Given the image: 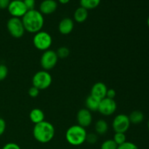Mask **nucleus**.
Masks as SVG:
<instances>
[{
    "label": "nucleus",
    "instance_id": "nucleus-28",
    "mask_svg": "<svg viewBox=\"0 0 149 149\" xmlns=\"http://www.w3.org/2000/svg\"><path fill=\"white\" fill-rule=\"evenodd\" d=\"M23 1L26 7L27 8L28 11L29 10H34L35 4H36L35 0H23Z\"/></svg>",
    "mask_w": 149,
    "mask_h": 149
},
{
    "label": "nucleus",
    "instance_id": "nucleus-1",
    "mask_svg": "<svg viewBox=\"0 0 149 149\" xmlns=\"http://www.w3.org/2000/svg\"><path fill=\"white\" fill-rule=\"evenodd\" d=\"M21 20L25 31L33 33L42 31L45 23L43 15L35 9L27 11V13L22 17Z\"/></svg>",
    "mask_w": 149,
    "mask_h": 149
},
{
    "label": "nucleus",
    "instance_id": "nucleus-26",
    "mask_svg": "<svg viewBox=\"0 0 149 149\" xmlns=\"http://www.w3.org/2000/svg\"><path fill=\"white\" fill-rule=\"evenodd\" d=\"M97 141V135L95 133L87 134L86 138V142L90 144H95Z\"/></svg>",
    "mask_w": 149,
    "mask_h": 149
},
{
    "label": "nucleus",
    "instance_id": "nucleus-10",
    "mask_svg": "<svg viewBox=\"0 0 149 149\" xmlns=\"http://www.w3.org/2000/svg\"><path fill=\"white\" fill-rule=\"evenodd\" d=\"M7 10L13 17L19 18L23 17L28 11L23 1L20 0H13L10 1Z\"/></svg>",
    "mask_w": 149,
    "mask_h": 149
},
{
    "label": "nucleus",
    "instance_id": "nucleus-23",
    "mask_svg": "<svg viewBox=\"0 0 149 149\" xmlns=\"http://www.w3.org/2000/svg\"><path fill=\"white\" fill-rule=\"evenodd\" d=\"M55 52H56L58 58H61V59L66 58L70 54L69 49L68 47H61Z\"/></svg>",
    "mask_w": 149,
    "mask_h": 149
},
{
    "label": "nucleus",
    "instance_id": "nucleus-19",
    "mask_svg": "<svg viewBox=\"0 0 149 149\" xmlns=\"http://www.w3.org/2000/svg\"><path fill=\"white\" fill-rule=\"evenodd\" d=\"M129 119L131 124L134 125H138L143 122L144 120V114L143 112L140 111H134L131 112L130 114L129 115Z\"/></svg>",
    "mask_w": 149,
    "mask_h": 149
},
{
    "label": "nucleus",
    "instance_id": "nucleus-18",
    "mask_svg": "<svg viewBox=\"0 0 149 149\" xmlns=\"http://www.w3.org/2000/svg\"><path fill=\"white\" fill-rule=\"evenodd\" d=\"M109 125L104 119H99L95 125V130L97 135H103L108 132Z\"/></svg>",
    "mask_w": 149,
    "mask_h": 149
},
{
    "label": "nucleus",
    "instance_id": "nucleus-35",
    "mask_svg": "<svg viewBox=\"0 0 149 149\" xmlns=\"http://www.w3.org/2000/svg\"><path fill=\"white\" fill-rule=\"evenodd\" d=\"M147 126H148V129L149 130V120L148 121V124H147Z\"/></svg>",
    "mask_w": 149,
    "mask_h": 149
},
{
    "label": "nucleus",
    "instance_id": "nucleus-9",
    "mask_svg": "<svg viewBox=\"0 0 149 149\" xmlns=\"http://www.w3.org/2000/svg\"><path fill=\"white\" fill-rule=\"evenodd\" d=\"M116 109H117V104L114 99L105 97L100 100L97 111L100 112L103 116H108L113 114L116 111Z\"/></svg>",
    "mask_w": 149,
    "mask_h": 149
},
{
    "label": "nucleus",
    "instance_id": "nucleus-25",
    "mask_svg": "<svg viewBox=\"0 0 149 149\" xmlns=\"http://www.w3.org/2000/svg\"><path fill=\"white\" fill-rule=\"evenodd\" d=\"M8 75V68L4 64H0V81L7 78Z\"/></svg>",
    "mask_w": 149,
    "mask_h": 149
},
{
    "label": "nucleus",
    "instance_id": "nucleus-13",
    "mask_svg": "<svg viewBox=\"0 0 149 149\" xmlns=\"http://www.w3.org/2000/svg\"><path fill=\"white\" fill-rule=\"evenodd\" d=\"M58 8V4L55 0H44L39 6V12L42 15L53 13Z\"/></svg>",
    "mask_w": 149,
    "mask_h": 149
},
{
    "label": "nucleus",
    "instance_id": "nucleus-8",
    "mask_svg": "<svg viewBox=\"0 0 149 149\" xmlns=\"http://www.w3.org/2000/svg\"><path fill=\"white\" fill-rule=\"evenodd\" d=\"M129 116L126 114L121 113L116 115L112 122V128L115 132L125 133L130 126Z\"/></svg>",
    "mask_w": 149,
    "mask_h": 149
},
{
    "label": "nucleus",
    "instance_id": "nucleus-31",
    "mask_svg": "<svg viewBox=\"0 0 149 149\" xmlns=\"http://www.w3.org/2000/svg\"><path fill=\"white\" fill-rule=\"evenodd\" d=\"M6 130V122L4 119L0 118V136L3 135Z\"/></svg>",
    "mask_w": 149,
    "mask_h": 149
},
{
    "label": "nucleus",
    "instance_id": "nucleus-17",
    "mask_svg": "<svg viewBox=\"0 0 149 149\" xmlns=\"http://www.w3.org/2000/svg\"><path fill=\"white\" fill-rule=\"evenodd\" d=\"M87 17H88V10L84 9V7H79L74 12V20L77 23H84L87 19Z\"/></svg>",
    "mask_w": 149,
    "mask_h": 149
},
{
    "label": "nucleus",
    "instance_id": "nucleus-11",
    "mask_svg": "<svg viewBox=\"0 0 149 149\" xmlns=\"http://www.w3.org/2000/svg\"><path fill=\"white\" fill-rule=\"evenodd\" d=\"M78 125L86 128L90 126L93 122V116L91 111L87 109H81L78 111L77 115Z\"/></svg>",
    "mask_w": 149,
    "mask_h": 149
},
{
    "label": "nucleus",
    "instance_id": "nucleus-15",
    "mask_svg": "<svg viewBox=\"0 0 149 149\" xmlns=\"http://www.w3.org/2000/svg\"><path fill=\"white\" fill-rule=\"evenodd\" d=\"M29 118L32 123L36 125L45 121V113L40 109H33L29 113Z\"/></svg>",
    "mask_w": 149,
    "mask_h": 149
},
{
    "label": "nucleus",
    "instance_id": "nucleus-22",
    "mask_svg": "<svg viewBox=\"0 0 149 149\" xmlns=\"http://www.w3.org/2000/svg\"><path fill=\"white\" fill-rule=\"evenodd\" d=\"M118 145L113 139L106 140L100 146V149H117Z\"/></svg>",
    "mask_w": 149,
    "mask_h": 149
},
{
    "label": "nucleus",
    "instance_id": "nucleus-33",
    "mask_svg": "<svg viewBox=\"0 0 149 149\" xmlns=\"http://www.w3.org/2000/svg\"><path fill=\"white\" fill-rule=\"evenodd\" d=\"M58 1H59L61 4H68V3L70 1V0H58Z\"/></svg>",
    "mask_w": 149,
    "mask_h": 149
},
{
    "label": "nucleus",
    "instance_id": "nucleus-6",
    "mask_svg": "<svg viewBox=\"0 0 149 149\" xmlns=\"http://www.w3.org/2000/svg\"><path fill=\"white\" fill-rule=\"evenodd\" d=\"M58 57L55 51L47 49L41 56L40 64L43 70L49 71L55 67L58 61Z\"/></svg>",
    "mask_w": 149,
    "mask_h": 149
},
{
    "label": "nucleus",
    "instance_id": "nucleus-36",
    "mask_svg": "<svg viewBox=\"0 0 149 149\" xmlns=\"http://www.w3.org/2000/svg\"><path fill=\"white\" fill-rule=\"evenodd\" d=\"M20 1H23V0H20Z\"/></svg>",
    "mask_w": 149,
    "mask_h": 149
},
{
    "label": "nucleus",
    "instance_id": "nucleus-16",
    "mask_svg": "<svg viewBox=\"0 0 149 149\" xmlns=\"http://www.w3.org/2000/svg\"><path fill=\"white\" fill-rule=\"evenodd\" d=\"M100 100H99V99L96 98V97H93V95H90L87 97V99H86V109H88L91 112L97 111H98V107Z\"/></svg>",
    "mask_w": 149,
    "mask_h": 149
},
{
    "label": "nucleus",
    "instance_id": "nucleus-21",
    "mask_svg": "<svg viewBox=\"0 0 149 149\" xmlns=\"http://www.w3.org/2000/svg\"><path fill=\"white\" fill-rule=\"evenodd\" d=\"M127 137L125 133H122V132H115L113 135V140L118 146H120L122 144L125 143L127 141Z\"/></svg>",
    "mask_w": 149,
    "mask_h": 149
},
{
    "label": "nucleus",
    "instance_id": "nucleus-7",
    "mask_svg": "<svg viewBox=\"0 0 149 149\" xmlns=\"http://www.w3.org/2000/svg\"><path fill=\"white\" fill-rule=\"evenodd\" d=\"M7 28L10 34L16 39L22 37L26 31L22 20L19 17H12L9 19L7 23Z\"/></svg>",
    "mask_w": 149,
    "mask_h": 149
},
{
    "label": "nucleus",
    "instance_id": "nucleus-12",
    "mask_svg": "<svg viewBox=\"0 0 149 149\" xmlns=\"http://www.w3.org/2000/svg\"><path fill=\"white\" fill-rule=\"evenodd\" d=\"M108 88L106 84L101 81L96 82L94 85L92 87L91 93L90 95L93 97L102 100L106 97V93H107Z\"/></svg>",
    "mask_w": 149,
    "mask_h": 149
},
{
    "label": "nucleus",
    "instance_id": "nucleus-20",
    "mask_svg": "<svg viewBox=\"0 0 149 149\" xmlns=\"http://www.w3.org/2000/svg\"><path fill=\"white\" fill-rule=\"evenodd\" d=\"M101 0H80V5L86 10H93L98 7Z\"/></svg>",
    "mask_w": 149,
    "mask_h": 149
},
{
    "label": "nucleus",
    "instance_id": "nucleus-34",
    "mask_svg": "<svg viewBox=\"0 0 149 149\" xmlns=\"http://www.w3.org/2000/svg\"><path fill=\"white\" fill-rule=\"evenodd\" d=\"M147 25H148V28H149V16H148V20H147Z\"/></svg>",
    "mask_w": 149,
    "mask_h": 149
},
{
    "label": "nucleus",
    "instance_id": "nucleus-4",
    "mask_svg": "<svg viewBox=\"0 0 149 149\" xmlns=\"http://www.w3.org/2000/svg\"><path fill=\"white\" fill-rule=\"evenodd\" d=\"M52 78L48 71L42 70L33 75L32 79V84L33 87H36L39 90H46L50 87L52 84Z\"/></svg>",
    "mask_w": 149,
    "mask_h": 149
},
{
    "label": "nucleus",
    "instance_id": "nucleus-3",
    "mask_svg": "<svg viewBox=\"0 0 149 149\" xmlns=\"http://www.w3.org/2000/svg\"><path fill=\"white\" fill-rule=\"evenodd\" d=\"M87 135L85 128L78 125H72L66 130L65 140L70 145L79 146L86 142Z\"/></svg>",
    "mask_w": 149,
    "mask_h": 149
},
{
    "label": "nucleus",
    "instance_id": "nucleus-24",
    "mask_svg": "<svg viewBox=\"0 0 149 149\" xmlns=\"http://www.w3.org/2000/svg\"><path fill=\"white\" fill-rule=\"evenodd\" d=\"M117 149H139V148L134 143L126 141L125 143L122 144L120 146H118Z\"/></svg>",
    "mask_w": 149,
    "mask_h": 149
},
{
    "label": "nucleus",
    "instance_id": "nucleus-14",
    "mask_svg": "<svg viewBox=\"0 0 149 149\" xmlns=\"http://www.w3.org/2000/svg\"><path fill=\"white\" fill-rule=\"evenodd\" d=\"M74 27V23L72 19L69 17H65L61 20L58 25L59 32L63 35H68L72 32Z\"/></svg>",
    "mask_w": 149,
    "mask_h": 149
},
{
    "label": "nucleus",
    "instance_id": "nucleus-30",
    "mask_svg": "<svg viewBox=\"0 0 149 149\" xmlns=\"http://www.w3.org/2000/svg\"><path fill=\"white\" fill-rule=\"evenodd\" d=\"M116 93L115 91V90L113 89H108L107 90V93H106V97L108 98H110V99H114V97H116Z\"/></svg>",
    "mask_w": 149,
    "mask_h": 149
},
{
    "label": "nucleus",
    "instance_id": "nucleus-2",
    "mask_svg": "<svg viewBox=\"0 0 149 149\" xmlns=\"http://www.w3.org/2000/svg\"><path fill=\"white\" fill-rule=\"evenodd\" d=\"M55 127L49 122L43 121L34 125L33 135L36 141L41 143H47L55 136Z\"/></svg>",
    "mask_w": 149,
    "mask_h": 149
},
{
    "label": "nucleus",
    "instance_id": "nucleus-5",
    "mask_svg": "<svg viewBox=\"0 0 149 149\" xmlns=\"http://www.w3.org/2000/svg\"><path fill=\"white\" fill-rule=\"evenodd\" d=\"M33 43L36 49L45 52L49 49L52 45V36L47 32L40 31L35 33L33 39Z\"/></svg>",
    "mask_w": 149,
    "mask_h": 149
},
{
    "label": "nucleus",
    "instance_id": "nucleus-32",
    "mask_svg": "<svg viewBox=\"0 0 149 149\" xmlns=\"http://www.w3.org/2000/svg\"><path fill=\"white\" fill-rule=\"evenodd\" d=\"M10 1V0H0V9L7 8Z\"/></svg>",
    "mask_w": 149,
    "mask_h": 149
},
{
    "label": "nucleus",
    "instance_id": "nucleus-29",
    "mask_svg": "<svg viewBox=\"0 0 149 149\" xmlns=\"http://www.w3.org/2000/svg\"><path fill=\"white\" fill-rule=\"evenodd\" d=\"M1 149H21L20 147L15 143H6Z\"/></svg>",
    "mask_w": 149,
    "mask_h": 149
},
{
    "label": "nucleus",
    "instance_id": "nucleus-27",
    "mask_svg": "<svg viewBox=\"0 0 149 149\" xmlns=\"http://www.w3.org/2000/svg\"><path fill=\"white\" fill-rule=\"evenodd\" d=\"M39 91H40V90H39V89L36 88V87H33V86H32L31 87H30V88H29V91H28V93H29V95L30 97L34 98V97H36L38 95H39Z\"/></svg>",
    "mask_w": 149,
    "mask_h": 149
}]
</instances>
